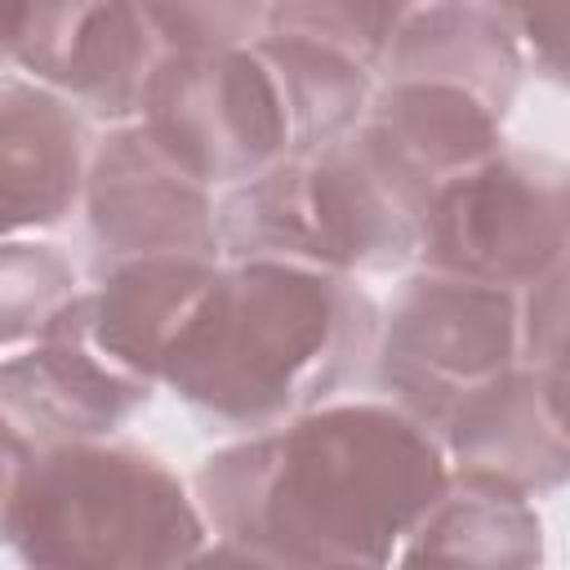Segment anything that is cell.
Listing matches in <instances>:
<instances>
[{"label": "cell", "mask_w": 570, "mask_h": 570, "mask_svg": "<svg viewBox=\"0 0 570 570\" xmlns=\"http://www.w3.org/2000/svg\"><path fill=\"white\" fill-rule=\"evenodd\" d=\"M80 214L98 272L156 254L223 258L214 187L187 174L142 120L107 125V134L94 138Z\"/></svg>", "instance_id": "9"}, {"label": "cell", "mask_w": 570, "mask_h": 570, "mask_svg": "<svg viewBox=\"0 0 570 570\" xmlns=\"http://www.w3.org/2000/svg\"><path fill=\"white\" fill-rule=\"evenodd\" d=\"M521 303V361L539 374L570 361V249L517 289Z\"/></svg>", "instance_id": "21"}, {"label": "cell", "mask_w": 570, "mask_h": 570, "mask_svg": "<svg viewBox=\"0 0 570 570\" xmlns=\"http://www.w3.org/2000/svg\"><path fill=\"white\" fill-rule=\"evenodd\" d=\"M570 249V165L503 142L441 178L428 200L419 267L521 289Z\"/></svg>", "instance_id": "6"}, {"label": "cell", "mask_w": 570, "mask_h": 570, "mask_svg": "<svg viewBox=\"0 0 570 570\" xmlns=\"http://www.w3.org/2000/svg\"><path fill=\"white\" fill-rule=\"evenodd\" d=\"M0 539L40 570L183 566L205 552L196 490L151 450L120 436L27 445L4 432Z\"/></svg>", "instance_id": "3"}, {"label": "cell", "mask_w": 570, "mask_h": 570, "mask_svg": "<svg viewBox=\"0 0 570 570\" xmlns=\"http://www.w3.org/2000/svg\"><path fill=\"white\" fill-rule=\"evenodd\" d=\"M521 361L517 289L419 267L410 272L379 321L374 387L405 414L441 432L450 405Z\"/></svg>", "instance_id": "5"}, {"label": "cell", "mask_w": 570, "mask_h": 570, "mask_svg": "<svg viewBox=\"0 0 570 570\" xmlns=\"http://www.w3.org/2000/svg\"><path fill=\"white\" fill-rule=\"evenodd\" d=\"M218 263L223 258L156 254V258H125L102 267L98 285L85 289L94 343L125 370L160 383L165 356L183 334L187 316L196 312L200 294L209 289Z\"/></svg>", "instance_id": "13"}, {"label": "cell", "mask_w": 570, "mask_h": 570, "mask_svg": "<svg viewBox=\"0 0 570 570\" xmlns=\"http://www.w3.org/2000/svg\"><path fill=\"white\" fill-rule=\"evenodd\" d=\"M401 561H463V566H539L543 521L517 490L454 476L441 499L423 512L401 548Z\"/></svg>", "instance_id": "16"}, {"label": "cell", "mask_w": 570, "mask_h": 570, "mask_svg": "<svg viewBox=\"0 0 570 570\" xmlns=\"http://www.w3.org/2000/svg\"><path fill=\"white\" fill-rule=\"evenodd\" d=\"M165 58L142 0H4V62L85 116L138 120L147 80Z\"/></svg>", "instance_id": "8"}, {"label": "cell", "mask_w": 570, "mask_h": 570, "mask_svg": "<svg viewBox=\"0 0 570 570\" xmlns=\"http://www.w3.org/2000/svg\"><path fill=\"white\" fill-rule=\"evenodd\" d=\"M543 379H548V401H552V410H557L561 428L570 432V361H566V365H557V370H548Z\"/></svg>", "instance_id": "23"}, {"label": "cell", "mask_w": 570, "mask_h": 570, "mask_svg": "<svg viewBox=\"0 0 570 570\" xmlns=\"http://www.w3.org/2000/svg\"><path fill=\"white\" fill-rule=\"evenodd\" d=\"M383 312L347 272L223 258L160 383L218 432H263L334 401L374 365Z\"/></svg>", "instance_id": "2"}, {"label": "cell", "mask_w": 570, "mask_h": 570, "mask_svg": "<svg viewBox=\"0 0 570 570\" xmlns=\"http://www.w3.org/2000/svg\"><path fill=\"white\" fill-rule=\"evenodd\" d=\"M432 4H441V0H272L267 31L316 36V40L361 58L370 71H379L396 31Z\"/></svg>", "instance_id": "18"}, {"label": "cell", "mask_w": 570, "mask_h": 570, "mask_svg": "<svg viewBox=\"0 0 570 570\" xmlns=\"http://www.w3.org/2000/svg\"><path fill=\"white\" fill-rule=\"evenodd\" d=\"M138 120L214 191L294 156L289 107L258 40L205 53L165 49L147 80Z\"/></svg>", "instance_id": "7"}, {"label": "cell", "mask_w": 570, "mask_h": 570, "mask_svg": "<svg viewBox=\"0 0 570 570\" xmlns=\"http://www.w3.org/2000/svg\"><path fill=\"white\" fill-rule=\"evenodd\" d=\"M432 178L374 129L294 151L218 191L223 258H285L330 272H401L419 263Z\"/></svg>", "instance_id": "4"}, {"label": "cell", "mask_w": 570, "mask_h": 570, "mask_svg": "<svg viewBox=\"0 0 570 570\" xmlns=\"http://www.w3.org/2000/svg\"><path fill=\"white\" fill-rule=\"evenodd\" d=\"M258 49L281 80L294 125V151L334 142L365 120L374 98V71L361 58L298 31H263Z\"/></svg>", "instance_id": "17"}, {"label": "cell", "mask_w": 570, "mask_h": 570, "mask_svg": "<svg viewBox=\"0 0 570 570\" xmlns=\"http://www.w3.org/2000/svg\"><path fill=\"white\" fill-rule=\"evenodd\" d=\"M436 436L454 476L503 485L525 499L570 485V432L548 401V379L525 361L468 387Z\"/></svg>", "instance_id": "11"}, {"label": "cell", "mask_w": 570, "mask_h": 570, "mask_svg": "<svg viewBox=\"0 0 570 570\" xmlns=\"http://www.w3.org/2000/svg\"><path fill=\"white\" fill-rule=\"evenodd\" d=\"M80 294L76 263L49 240L9 236L0 249V338L4 347L31 343Z\"/></svg>", "instance_id": "19"}, {"label": "cell", "mask_w": 570, "mask_h": 570, "mask_svg": "<svg viewBox=\"0 0 570 570\" xmlns=\"http://www.w3.org/2000/svg\"><path fill=\"white\" fill-rule=\"evenodd\" d=\"M525 76V53L481 0H441L414 13L387 45L374 80H445L485 98L499 116L512 111Z\"/></svg>", "instance_id": "14"}, {"label": "cell", "mask_w": 570, "mask_h": 570, "mask_svg": "<svg viewBox=\"0 0 570 570\" xmlns=\"http://www.w3.org/2000/svg\"><path fill=\"white\" fill-rule=\"evenodd\" d=\"M521 45L525 67L570 89V0H481Z\"/></svg>", "instance_id": "22"}, {"label": "cell", "mask_w": 570, "mask_h": 570, "mask_svg": "<svg viewBox=\"0 0 570 570\" xmlns=\"http://www.w3.org/2000/svg\"><path fill=\"white\" fill-rule=\"evenodd\" d=\"M156 387L94 343L80 289L27 347H9L0 365V414L4 432H18L27 445L116 436L151 405Z\"/></svg>", "instance_id": "10"}, {"label": "cell", "mask_w": 570, "mask_h": 570, "mask_svg": "<svg viewBox=\"0 0 570 570\" xmlns=\"http://www.w3.org/2000/svg\"><path fill=\"white\" fill-rule=\"evenodd\" d=\"M450 485L441 436L396 401H325L200 459L196 561L387 566Z\"/></svg>", "instance_id": "1"}, {"label": "cell", "mask_w": 570, "mask_h": 570, "mask_svg": "<svg viewBox=\"0 0 570 570\" xmlns=\"http://www.w3.org/2000/svg\"><path fill=\"white\" fill-rule=\"evenodd\" d=\"M503 120L485 98L445 80H374L365 129L401 151L432 183L503 147Z\"/></svg>", "instance_id": "15"}, {"label": "cell", "mask_w": 570, "mask_h": 570, "mask_svg": "<svg viewBox=\"0 0 570 570\" xmlns=\"http://www.w3.org/2000/svg\"><path fill=\"white\" fill-rule=\"evenodd\" d=\"M94 160L89 116L58 89L9 71L0 80V205L4 232L58 227L85 200Z\"/></svg>", "instance_id": "12"}, {"label": "cell", "mask_w": 570, "mask_h": 570, "mask_svg": "<svg viewBox=\"0 0 570 570\" xmlns=\"http://www.w3.org/2000/svg\"><path fill=\"white\" fill-rule=\"evenodd\" d=\"M272 0H142L156 36L174 53L236 49L267 31Z\"/></svg>", "instance_id": "20"}]
</instances>
